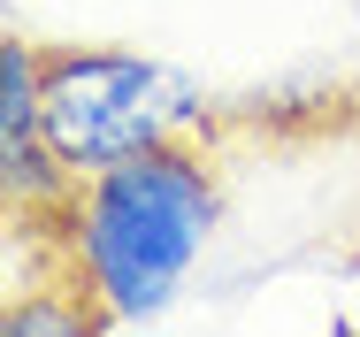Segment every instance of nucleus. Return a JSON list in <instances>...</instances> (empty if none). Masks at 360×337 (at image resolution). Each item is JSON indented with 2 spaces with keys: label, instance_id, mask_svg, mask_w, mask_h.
Instances as JSON below:
<instances>
[{
  "label": "nucleus",
  "instance_id": "f03ea898",
  "mask_svg": "<svg viewBox=\"0 0 360 337\" xmlns=\"http://www.w3.org/2000/svg\"><path fill=\"white\" fill-rule=\"evenodd\" d=\"M207 123L215 108L184 69L108 46H39V131L70 177L115 169L169 138H200Z\"/></svg>",
  "mask_w": 360,
  "mask_h": 337
},
{
  "label": "nucleus",
  "instance_id": "f257e3e1",
  "mask_svg": "<svg viewBox=\"0 0 360 337\" xmlns=\"http://www.w3.org/2000/svg\"><path fill=\"white\" fill-rule=\"evenodd\" d=\"M215 215H222V177L207 146L169 138L115 169L77 177L70 200L8 215V222H23V238H39L54 253V284H39V291H77L92 307V322L115 330V322L153 314L184 284L200 246L215 238Z\"/></svg>",
  "mask_w": 360,
  "mask_h": 337
}]
</instances>
